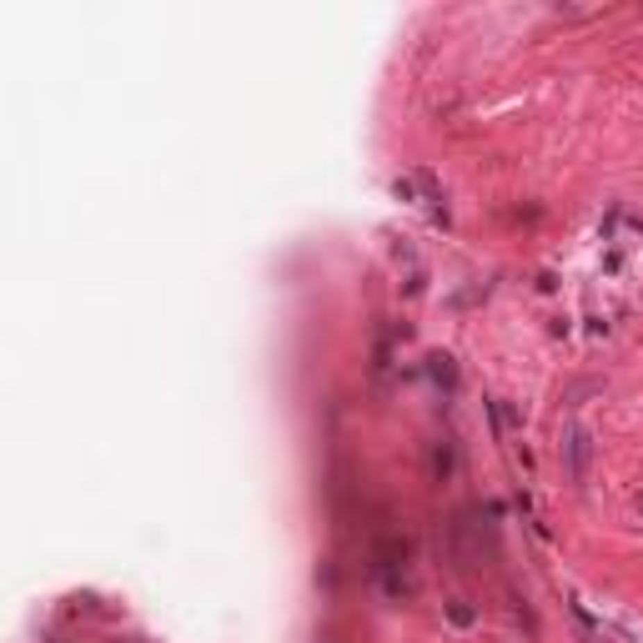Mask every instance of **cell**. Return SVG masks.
Segmentation results:
<instances>
[{
	"label": "cell",
	"mask_w": 643,
	"mask_h": 643,
	"mask_svg": "<svg viewBox=\"0 0 643 643\" xmlns=\"http://www.w3.org/2000/svg\"><path fill=\"white\" fill-rule=\"evenodd\" d=\"M563 447H568V473H573V483H588V458H593V437H588V427H583V422H573Z\"/></svg>",
	"instance_id": "6da1fadb"
},
{
	"label": "cell",
	"mask_w": 643,
	"mask_h": 643,
	"mask_svg": "<svg viewBox=\"0 0 643 643\" xmlns=\"http://www.w3.org/2000/svg\"><path fill=\"white\" fill-rule=\"evenodd\" d=\"M427 362H433V377L442 382L447 392H453V387H458V372H453V357H442V352H437V357H427Z\"/></svg>",
	"instance_id": "7a4b0ae2"
},
{
	"label": "cell",
	"mask_w": 643,
	"mask_h": 643,
	"mask_svg": "<svg viewBox=\"0 0 643 643\" xmlns=\"http://www.w3.org/2000/svg\"><path fill=\"white\" fill-rule=\"evenodd\" d=\"M433 473H437V478L453 473V447H447V442H437V447H433Z\"/></svg>",
	"instance_id": "3957f363"
},
{
	"label": "cell",
	"mask_w": 643,
	"mask_h": 643,
	"mask_svg": "<svg viewBox=\"0 0 643 643\" xmlns=\"http://www.w3.org/2000/svg\"><path fill=\"white\" fill-rule=\"evenodd\" d=\"M447 613H453V624H462V628L473 624V608H462V603H453V608H447Z\"/></svg>",
	"instance_id": "277c9868"
}]
</instances>
